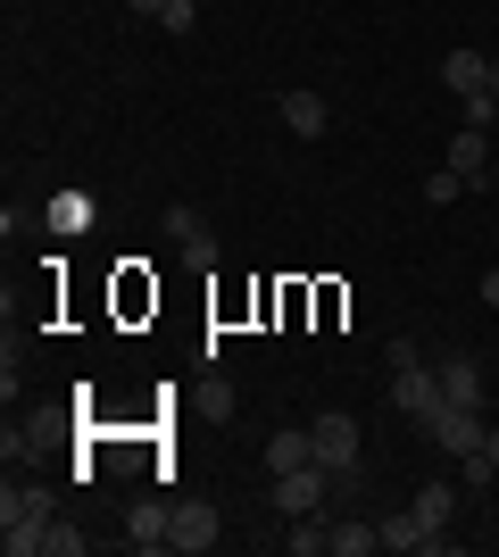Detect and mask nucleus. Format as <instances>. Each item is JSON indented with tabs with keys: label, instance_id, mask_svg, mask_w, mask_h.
Masks as SVG:
<instances>
[{
	"label": "nucleus",
	"instance_id": "20",
	"mask_svg": "<svg viewBox=\"0 0 499 557\" xmlns=\"http://www.w3.org/2000/svg\"><path fill=\"white\" fill-rule=\"evenodd\" d=\"M159 25H166V34H191V25H200V0H166Z\"/></svg>",
	"mask_w": 499,
	"mask_h": 557
},
{
	"label": "nucleus",
	"instance_id": "16",
	"mask_svg": "<svg viewBox=\"0 0 499 557\" xmlns=\"http://www.w3.org/2000/svg\"><path fill=\"white\" fill-rule=\"evenodd\" d=\"M92 191H59V200H50V233H92Z\"/></svg>",
	"mask_w": 499,
	"mask_h": 557
},
{
	"label": "nucleus",
	"instance_id": "23",
	"mask_svg": "<svg viewBox=\"0 0 499 557\" xmlns=\"http://www.w3.org/2000/svg\"><path fill=\"white\" fill-rule=\"evenodd\" d=\"M483 308H499V267H483Z\"/></svg>",
	"mask_w": 499,
	"mask_h": 557
},
{
	"label": "nucleus",
	"instance_id": "14",
	"mask_svg": "<svg viewBox=\"0 0 499 557\" xmlns=\"http://www.w3.org/2000/svg\"><path fill=\"white\" fill-rule=\"evenodd\" d=\"M284 549H291V557H333V516H291Z\"/></svg>",
	"mask_w": 499,
	"mask_h": 557
},
{
	"label": "nucleus",
	"instance_id": "3",
	"mask_svg": "<svg viewBox=\"0 0 499 557\" xmlns=\"http://www.w3.org/2000/svg\"><path fill=\"white\" fill-rule=\"evenodd\" d=\"M383 399H391V408H400V417L416 424V433H425V424L441 417V408H450V399H441V374H433V367H408V374H391V392H383Z\"/></svg>",
	"mask_w": 499,
	"mask_h": 557
},
{
	"label": "nucleus",
	"instance_id": "11",
	"mask_svg": "<svg viewBox=\"0 0 499 557\" xmlns=\"http://www.w3.org/2000/svg\"><path fill=\"white\" fill-rule=\"evenodd\" d=\"M175 549H216V508H200V499H175Z\"/></svg>",
	"mask_w": 499,
	"mask_h": 557
},
{
	"label": "nucleus",
	"instance_id": "17",
	"mask_svg": "<svg viewBox=\"0 0 499 557\" xmlns=\"http://www.w3.org/2000/svg\"><path fill=\"white\" fill-rule=\"evenodd\" d=\"M375 549H383L375 524H358V516H341V524H333V557H375Z\"/></svg>",
	"mask_w": 499,
	"mask_h": 557
},
{
	"label": "nucleus",
	"instance_id": "8",
	"mask_svg": "<svg viewBox=\"0 0 499 557\" xmlns=\"http://www.w3.org/2000/svg\"><path fill=\"white\" fill-rule=\"evenodd\" d=\"M441 166H450V175H466V191L491 184V141H483V125H458V134H450V159H441Z\"/></svg>",
	"mask_w": 499,
	"mask_h": 557
},
{
	"label": "nucleus",
	"instance_id": "1",
	"mask_svg": "<svg viewBox=\"0 0 499 557\" xmlns=\"http://www.w3.org/2000/svg\"><path fill=\"white\" fill-rule=\"evenodd\" d=\"M42 533H50V483H9V491H0V549L34 557Z\"/></svg>",
	"mask_w": 499,
	"mask_h": 557
},
{
	"label": "nucleus",
	"instance_id": "22",
	"mask_svg": "<svg viewBox=\"0 0 499 557\" xmlns=\"http://www.w3.org/2000/svg\"><path fill=\"white\" fill-rule=\"evenodd\" d=\"M383 358H391V374H408V367H425V349L408 342V333H400V342H391V349H383Z\"/></svg>",
	"mask_w": 499,
	"mask_h": 557
},
{
	"label": "nucleus",
	"instance_id": "21",
	"mask_svg": "<svg viewBox=\"0 0 499 557\" xmlns=\"http://www.w3.org/2000/svg\"><path fill=\"white\" fill-rule=\"evenodd\" d=\"M458 109H466V125H483V134H491V116H499V92H466Z\"/></svg>",
	"mask_w": 499,
	"mask_h": 557
},
{
	"label": "nucleus",
	"instance_id": "5",
	"mask_svg": "<svg viewBox=\"0 0 499 557\" xmlns=\"http://www.w3.org/2000/svg\"><path fill=\"white\" fill-rule=\"evenodd\" d=\"M166 233H175V250H184V267H200V275H216V233H209V216L200 209H166Z\"/></svg>",
	"mask_w": 499,
	"mask_h": 557
},
{
	"label": "nucleus",
	"instance_id": "2",
	"mask_svg": "<svg viewBox=\"0 0 499 557\" xmlns=\"http://www.w3.org/2000/svg\"><path fill=\"white\" fill-rule=\"evenodd\" d=\"M309 433H316V466L333 474V491L358 483V417H350V408H325V417H309Z\"/></svg>",
	"mask_w": 499,
	"mask_h": 557
},
{
	"label": "nucleus",
	"instance_id": "25",
	"mask_svg": "<svg viewBox=\"0 0 499 557\" xmlns=\"http://www.w3.org/2000/svg\"><path fill=\"white\" fill-rule=\"evenodd\" d=\"M483 92H499V59H491V67H483Z\"/></svg>",
	"mask_w": 499,
	"mask_h": 557
},
{
	"label": "nucleus",
	"instance_id": "13",
	"mask_svg": "<svg viewBox=\"0 0 499 557\" xmlns=\"http://www.w3.org/2000/svg\"><path fill=\"white\" fill-rule=\"evenodd\" d=\"M416 524H433V533H450V516H458V483H416Z\"/></svg>",
	"mask_w": 499,
	"mask_h": 557
},
{
	"label": "nucleus",
	"instance_id": "19",
	"mask_svg": "<svg viewBox=\"0 0 499 557\" xmlns=\"http://www.w3.org/2000/svg\"><path fill=\"white\" fill-rule=\"evenodd\" d=\"M42 557H84V533H75V524H50V533H42Z\"/></svg>",
	"mask_w": 499,
	"mask_h": 557
},
{
	"label": "nucleus",
	"instance_id": "12",
	"mask_svg": "<svg viewBox=\"0 0 499 557\" xmlns=\"http://www.w3.org/2000/svg\"><path fill=\"white\" fill-rule=\"evenodd\" d=\"M266 466H275V474H291V466H316V433H309V424H284V433L266 442Z\"/></svg>",
	"mask_w": 499,
	"mask_h": 557
},
{
	"label": "nucleus",
	"instance_id": "7",
	"mask_svg": "<svg viewBox=\"0 0 499 557\" xmlns=\"http://www.w3.org/2000/svg\"><path fill=\"white\" fill-rule=\"evenodd\" d=\"M166 524H175V499H134V508H125V541H134V549H175Z\"/></svg>",
	"mask_w": 499,
	"mask_h": 557
},
{
	"label": "nucleus",
	"instance_id": "9",
	"mask_svg": "<svg viewBox=\"0 0 499 557\" xmlns=\"http://www.w3.org/2000/svg\"><path fill=\"white\" fill-rule=\"evenodd\" d=\"M433 374H441V399H450V408H483V374H475V358H466V349H450Z\"/></svg>",
	"mask_w": 499,
	"mask_h": 557
},
{
	"label": "nucleus",
	"instance_id": "10",
	"mask_svg": "<svg viewBox=\"0 0 499 557\" xmlns=\"http://www.w3.org/2000/svg\"><path fill=\"white\" fill-rule=\"evenodd\" d=\"M275 109H284V125L300 141H325V125H333V109H325V92H284L275 100Z\"/></svg>",
	"mask_w": 499,
	"mask_h": 557
},
{
	"label": "nucleus",
	"instance_id": "27",
	"mask_svg": "<svg viewBox=\"0 0 499 557\" xmlns=\"http://www.w3.org/2000/svg\"><path fill=\"white\" fill-rule=\"evenodd\" d=\"M491 184H499V150H491Z\"/></svg>",
	"mask_w": 499,
	"mask_h": 557
},
{
	"label": "nucleus",
	"instance_id": "26",
	"mask_svg": "<svg viewBox=\"0 0 499 557\" xmlns=\"http://www.w3.org/2000/svg\"><path fill=\"white\" fill-rule=\"evenodd\" d=\"M134 9H142V17H159V9H166V0H134Z\"/></svg>",
	"mask_w": 499,
	"mask_h": 557
},
{
	"label": "nucleus",
	"instance_id": "24",
	"mask_svg": "<svg viewBox=\"0 0 499 557\" xmlns=\"http://www.w3.org/2000/svg\"><path fill=\"white\" fill-rule=\"evenodd\" d=\"M483 458H491V466H499V424H491V433H483Z\"/></svg>",
	"mask_w": 499,
	"mask_h": 557
},
{
	"label": "nucleus",
	"instance_id": "6",
	"mask_svg": "<svg viewBox=\"0 0 499 557\" xmlns=\"http://www.w3.org/2000/svg\"><path fill=\"white\" fill-rule=\"evenodd\" d=\"M425 433H433L441 458H475V449H483V408H441Z\"/></svg>",
	"mask_w": 499,
	"mask_h": 557
},
{
	"label": "nucleus",
	"instance_id": "15",
	"mask_svg": "<svg viewBox=\"0 0 499 557\" xmlns=\"http://www.w3.org/2000/svg\"><path fill=\"white\" fill-rule=\"evenodd\" d=\"M483 67H491L483 50H450V59H441V84H450V92L466 100V92H483Z\"/></svg>",
	"mask_w": 499,
	"mask_h": 557
},
{
	"label": "nucleus",
	"instance_id": "18",
	"mask_svg": "<svg viewBox=\"0 0 499 557\" xmlns=\"http://www.w3.org/2000/svg\"><path fill=\"white\" fill-rule=\"evenodd\" d=\"M425 200H433V209H450V200H466V175H450V166H433V175H425Z\"/></svg>",
	"mask_w": 499,
	"mask_h": 557
},
{
	"label": "nucleus",
	"instance_id": "4",
	"mask_svg": "<svg viewBox=\"0 0 499 557\" xmlns=\"http://www.w3.org/2000/svg\"><path fill=\"white\" fill-rule=\"evenodd\" d=\"M325 491H333L325 466H291V474H275V508L284 516H325Z\"/></svg>",
	"mask_w": 499,
	"mask_h": 557
}]
</instances>
